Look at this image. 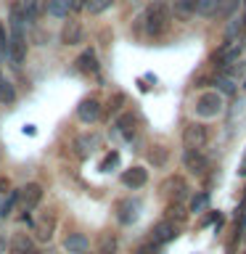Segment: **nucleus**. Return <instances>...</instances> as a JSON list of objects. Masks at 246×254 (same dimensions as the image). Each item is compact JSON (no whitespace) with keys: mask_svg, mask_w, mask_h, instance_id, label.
Segmentation results:
<instances>
[{"mask_svg":"<svg viewBox=\"0 0 246 254\" xmlns=\"http://www.w3.org/2000/svg\"><path fill=\"white\" fill-rule=\"evenodd\" d=\"M61 43L63 45H79L82 43V27H79L77 21H69L61 32Z\"/></svg>","mask_w":246,"mask_h":254,"instance_id":"9b49d317","label":"nucleus"},{"mask_svg":"<svg viewBox=\"0 0 246 254\" xmlns=\"http://www.w3.org/2000/svg\"><path fill=\"white\" fill-rule=\"evenodd\" d=\"M117 252V238L114 233H103L101 244H98V254H114Z\"/></svg>","mask_w":246,"mask_h":254,"instance_id":"a211bd4d","label":"nucleus"},{"mask_svg":"<svg viewBox=\"0 0 246 254\" xmlns=\"http://www.w3.org/2000/svg\"><path fill=\"white\" fill-rule=\"evenodd\" d=\"M214 8H217V0H198L196 11L204 16H214Z\"/></svg>","mask_w":246,"mask_h":254,"instance_id":"b1692460","label":"nucleus"},{"mask_svg":"<svg viewBox=\"0 0 246 254\" xmlns=\"http://www.w3.org/2000/svg\"><path fill=\"white\" fill-rule=\"evenodd\" d=\"M82 254H87V252H82Z\"/></svg>","mask_w":246,"mask_h":254,"instance_id":"c9c22d12","label":"nucleus"},{"mask_svg":"<svg viewBox=\"0 0 246 254\" xmlns=\"http://www.w3.org/2000/svg\"><path fill=\"white\" fill-rule=\"evenodd\" d=\"M16 101V90H13V85L8 82V79H3V82H0V103H13Z\"/></svg>","mask_w":246,"mask_h":254,"instance_id":"aec40b11","label":"nucleus"},{"mask_svg":"<svg viewBox=\"0 0 246 254\" xmlns=\"http://www.w3.org/2000/svg\"><path fill=\"white\" fill-rule=\"evenodd\" d=\"M11 254H32V238L27 233H16L11 238Z\"/></svg>","mask_w":246,"mask_h":254,"instance_id":"4468645a","label":"nucleus"},{"mask_svg":"<svg viewBox=\"0 0 246 254\" xmlns=\"http://www.w3.org/2000/svg\"><path fill=\"white\" fill-rule=\"evenodd\" d=\"M19 201L24 204V212L37 209L40 201H43V186H40V183H27L19 193Z\"/></svg>","mask_w":246,"mask_h":254,"instance_id":"39448f33","label":"nucleus"},{"mask_svg":"<svg viewBox=\"0 0 246 254\" xmlns=\"http://www.w3.org/2000/svg\"><path fill=\"white\" fill-rule=\"evenodd\" d=\"M170 24V8L164 0H154L146 11V32L148 35H162Z\"/></svg>","mask_w":246,"mask_h":254,"instance_id":"f03ea898","label":"nucleus"},{"mask_svg":"<svg viewBox=\"0 0 246 254\" xmlns=\"http://www.w3.org/2000/svg\"><path fill=\"white\" fill-rule=\"evenodd\" d=\"M183 164L190 175H204L209 170V159L201 154V148H185L183 151Z\"/></svg>","mask_w":246,"mask_h":254,"instance_id":"20e7f679","label":"nucleus"},{"mask_svg":"<svg viewBox=\"0 0 246 254\" xmlns=\"http://www.w3.org/2000/svg\"><path fill=\"white\" fill-rule=\"evenodd\" d=\"M71 8V0H48V13L56 16V19H63Z\"/></svg>","mask_w":246,"mask_h":254,"instance_id":"f3484780","label":"nucleus"},{"mask_svg":"<svg viewBox=\"0 0 246 254\" xmlns=\"http://www.w3.org/2000/svg\"><path fill=\"white\" fill-rule=\"evenodd\" d=\"M238 21H241V27L246 29V0H244V16H241V19H238Z\"/></svg>","mask_w":246,"mask_h":254,"instance_id":"2f4dec72","label":"nucleus"},{"mask_svg":"<svg viewBox=\"0 0 246 254\" xmlns=\"http://www.w3.org/2000/svg\"><path fill=\"white\" fill-rule=\"evenodd\" d=\"M111 3H114V0H90V3H87V11H90L93 16H98V13L106 11Z\"/></svg>","mask_w":246,"mask_h":254,"instance_id":"5701e85b","label":"nucleus"},{"mask_svg":"<svg viewBox=\"0 0 246 254\" xmlns=\"http://www.w3.org/2000/svg\"><path fill=\"white\" fill-rule=\"evenodd\" d=\"M77 69L82 74H98V59H95V51H85L77 59Z\"/></svg>","mask_w":246,"mask_h":254,"instance_id":"f8f14e48","label":"nucleus"},{"mask_svg":"<svg viewBox=\"0 0 246 254\" xmlns=\"http://www.w3.org/2000/svg\"><path fill=\"white\" fill-rule=\"evenodd\" d=\"M0 252H5V238H3V233H0Z\"/></svg>","mask_w":246,"mask_h":254,"instance_id":"473e14b6","label":"nucleus"},{"mask_svg":"<svg viewBox=\"0 0 246 254\" xmlns=\"http://www.w3.org/2000/svg\"><path fill=\"white\" fill-rule=\"evenodd\" d=\"M236 5H238V0H217L214 13H217V16H230V13L236 11Z\"/></svg>","mask_w":246,"mask_h":254,"instance_id":"4be33fe9","label":"nucleus"},{"mask_svg":"<svg viewBox=\"0 0 246 254\" xmlns=\"http://www.w3.org/2000/svg\"><path fill=\"white\" fill-rule=\"evenodd\" d=\"M63 249H66L69 254H82L90 249V241H87L85 233H69L66 238H63Z\"/></svg>","mask_w":246,"mask_h":254,"instance_id":"9d476101","label":"nucleus"},{"mask_svg":"<svg viewBox=\"0 0 246 254\" xmlns=\"http://www.w3.org/2000/svg\"><path fill=\"white\" fill-rule=\"evenodd\" d=\"M77 117H79V122H85V125L95 122V119L101 117V103L95 101V98H85V101L77 106Z\"/></svg>","mask_w":246,"mask_h":254,"instance_id":"0eeeda50","label":"nucleus"},{"mask_svg":"<svg viewBox=\"0 0 246 254\" xmlns=\"http://www.w3.org/2000/svg\"><path fill=\"white\" fill-rule=\"evenodd\" d=\"M117 162H119V154H117V151H111V154L101 162V172H109V167H114Z\"/></svg>","mask_w":246,"mask_h":254,"instance_id":"bb28decb","label":"nucleus"},{"mask_svg":"<svg viewBox=\"0 0 246 254\" xmlns=\"http://www.w3.org/2000/svg\"><path fill=\"white\" fill-rule=\"evenodd\" d=\"M3 79H5V77H3V71H0V82H3Z\"/></svg>","mask_w":246,"mask_h":254,"instance_id":"f704fd0d","label":"nucleus"},{"mask_svg":"<svg viewBox=\"0 0 246 254\" xmlns=\"http://www.w3.org/2000/svg\"><path fill=\"white\" fill-rule=\"evenodd\" d=\"M0 56H8V35H5L3 21H0Z\"/></svg>","mask_w":246,"mask_h":254,"instance_id":"c85d7f7f","label":"nucleus"},{"mask_svg":"<svg viewBox=\"0 0 246 254\" xmlns=\"http://www.w3.org/2000/svg\"><path fill=\"white\" fill-rule=\"evenodd\" d=\"M8 56H11L13 66H21L24 56H27V43H24V16L21 8H11V35H8Z\"/></svg>","mask_w":246,"mask_h":254,"instance_id":"f257e3e1","label":"nucleus"},{"mask_svg":"<svg viewBox=\"0 0 246 254\" xmlns=\"http://www.w3.org/2000/svg\"><path fill=\"white\" fill-rule=\"evenodd\" d=\"M236 90V85H233V79H228V77H222V79H217V93L220 95H230Z\"/></svg>","mask_w":246,"mask_h":254,"instance_id":"393cba45","label":"nucleus"},{"mask_svg":"<svg viewBox=\"0 0 246 254\" xmlns=\"http://www.w3.org/2000/svg\"><path fill=\"white\" fill-rule=\"evenodd\" d=\"M122 183L127 188H143L148 183V170H143V167H132V170H127L124 175H122Z\"/></svg>","mask_w":246,"mask_h":254,"instance_id":"1a4fd4ad","label":"nucleus"},{"mask_svg":"<svg viewBox=\"0 0 246 254\" xmlns=\"http://www.w3.org/2000/svg\"><path fill=\"white\" fill-rule=\"evenodd\" d=\"M198 0H175V11H178L180 16H190L196 11Z\"/></svg>","mask_w":246,"mask_h":254,"instance_id":"412c9836","label":"nucleus"},{"mask_svg":"<svg viewBox=\"0 0 246 254\" xmlns=\"http://www.w3.org/2000/svg\"><path fill=\"white\" fill-rule=\"evenodd\" d=\"M53 225H56L53 214H45V217L37 222V238H40V241H51V238H53Z\"/></svg>","mask_w":246,"mask_h":254,"instance_id":"2eb2a0df","label":"nucleus"},{"mask_svg":"<svg viewBox=\"0 0 246 254\" xmlns=\"http://www.w3.org/2000/svg\"><path fill=\"white\" fill-rule=\"evenodd\" d=\"M196 117H201V119H212V117H217L220 111H222V95L217 90H206L201 93L196 98Z\"/></svg>","mask_w":246,"mask_h":254,"instance_id":"7ed1b4c3","label":"nucleus"},{"mask_svg":"<svg viewBox=\"0 0 246 254\" xmlns=\"http://www.w3.org/2000/svg\"><path fill=\"white\" fill-rule=\"evenodd\" d=\"M16 204H19V190H11V193H8V198L0 204V217H11V212H13Z\"/></svg>","mask_w":246,"mask_h":254,"instance_id":"6ab92c4d","label":"nucleus"},{"mask_svg":"<svg viewBox=\"0 0 246 254\" xmlns=\"http://www.w3.org/2000/svg\"><path fill=\"white\" fill-rule=\"evenodd\" d=\"M206 201H209V196H206V193L193 196V198H190V212H201L204 206H206Z\"/></svg>","mask_w":246,"mask_h":254,"instance_id":"a878e982","label":"nucleus"},{"mask_svg":"<svg viewBox=\"0 0 246 254\" xmlns=\"http://www.w3.org/2000/svg\"><path fill=\"white\" fill-rule=\"evenodd\" d=\"M154 244H167V241H172L175 236H178V228H175V222L170 220H162V222H156L154 225Z\"/></svg>","mask_w":246,"mask_h":254,"instance_id":"6e6552de","label":"nucleus"},{"mask_svg":"<svg viewBox=\"0 0 246 254\" xmlns=\"http://www.w3.org/2000/svg\"><path fill=\"white\" fill-rule=\"evenodd\" d=\"M8 186V180H3V178H0V188H5Z\"/></svg>","mask_w":246,"mask_h":254,"instance_id":"72a5a7b5","label":"nucleus"},{"mask_svg":"<svg viewBox=\"0 0 246 254\" xmlns=\"http://www.w3.org/2000/svg\"><path fill=\"white\" fill-rule=\"evenodd\" d=\"M183 140H185L188 148H204L206 140H209V132H206L204 125H188L185 130H183Z\"/></svg>","mask_w":246,"mask_h":254,"instance_id":"423d86ee","label":"nucleus"},{"mask_svg":"<svg viewBox=\"0 0 246 254\" xmlns=\"http://www.w3.org/2000/svg\"><path fill=\"white\" fill-rule=\"evenodd\" d=\"M40 11V5H37V0H29V5H27V19L29 21H35V16Z\"/></svg>","mask_w":246,"mask_h":254,"instance_id":"c756f323","label":"nucleus"},{"mask_svg":"<svg viewBox=\"0 0 246 254\" xmlns=\"http://www.w3.org/2000/svg\"><path fill=\"white\" fill-rule=\"evenodd\" d=\"M77 146H90V148H93V146H95V138H87V135H82V138L77 140ZM77 154H79V156H87V148H79Z\"/></svg>","mask_w":246,"mask_h":254,"instance_id":"cd10ccee","label":"nucleus"},{"mask_svg":"<svg viewBox=\"0 0 246 254\" xmlns=\"http://www.w3.org/2000/svg\"><path fill=\"white\" fill-rule=\"evenodd\" d=\"M154 252H156L154 241H151V244H143V246H138V249H135V254H154Z\"/></svg>","mask_w":246,"mask_h":254,"instance_id":"7c9ffc66","label":"nucleus"},{"mask_svg":"<svg viewBox=\"0 0 246 254\" xmlns=\"http://www.w3.org/2000/svg\"><path fill=\"white\" fill-rule=\"evenodd\" d=\"M148 162L154 167H167V162H170V148L164 146H154L148 151Z\"/></svg>","mask_w":246,"mask_h":254,"instance_id":"dca6fc26","label":"nucleus"},{"mask_svg":"<svg viewBox=\"0 0 246 254\" xmlns=\"http://www.w3.org/2000/svg\"><path fill=\"white\" fill-rule=\"evenodd\" d=\"M114 127L124 135V138H132V132H135V117H132V111H124V114H119L117 122H114Z\"/></svg>","mask_w":246,"mask_h":254,"instance_id":"ddd939ff","label":"nucleus"}]
</instances>
